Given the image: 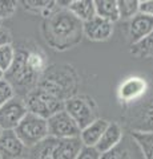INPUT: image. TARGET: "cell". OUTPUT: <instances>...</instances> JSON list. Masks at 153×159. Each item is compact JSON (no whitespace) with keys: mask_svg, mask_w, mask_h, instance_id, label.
Instances as JSON below:
<instances>
[{"mask_svg":"<svg viewBox=\"0 0 153 159\" xmlns=\"http://www.w3.org/2000/svg\"><path fill=\"white\" fill-rule=\"evenodd\" d=\"M122 137H124V134H122L121 126L116 122H109L108 123V127L105 129V131L103 133L100 141L97 142V145L95 147L103 155V154L112 150L115 146H117L122 139Z\"/></svg>","mask_w":153,"mask_h":159,"instance_id":"cell-14","label":"cell"},{"mask_svg":"<svg viewBox=\"0 0 153 159\" xmlns=\"http://www.w3.org/2000/svg\"><path fill=\"white\" fill-rule=\"evenodd\" d=\"M81 147L83 143L79 137L67 139L48 137L29 148V152L33 159H76Z\"/></svg>","mask_w":153,"mask_h":159,"instance_id":"cell-2","label":"cell"},{"mask_svg":"<svg viewBox=\"0 0 153 159\" xmlns=\"http://www.w3.org/2000/svg\"><path fill=\"white\" fill-rule=\"evenodd\" d=\"M23 99L28 113H32L44 119L51 118L56 113L64 110V101L39 86L31 89Z\"/></svg>","mask_w":153,"mask_h":159,"instance_id":"cell-4","label":"cell"},{"mask_svg":"<svg viewBox=\"0 0 153 159\" xmlns=\"http://www.w3.org/2000/svg\"><path fill=\"white\" fill-rule=\"evenodd\" d=\"M29 148L22 143L13 130H2L0 159H28Z\"/></svg>","mask_w":153,"mask_h":159,"instance_id":"cell-10","label":"cell"},{"mask_svg":"<svg viewBox=\"0 0 153 159\" xmlns=\"http://www.w3.org/2000/svg\"><path fill=\"white\" fill-rule=\"evenodd\" d=\"M48 125V135L59 139L67 138H77L80 135V129L76 122L69 117L65 110L56 113L55 116L47 119Z\"/></svg>","mask_w":153,"mask_h":159,"instance_id":"cell-8","label":"cell"},{"mask_svg":"<svg viewBox=\"0 0 153 159\" xmlns=\"http://www.w3.org/2000/svg\"><path fill=\"white\" fill-rule=\"evenodd\" d=\"M17 9V3L13 0H0V21L12 17Z\"/></svg>","mask_w":153,"mask_h":159,"instance_id":"cell-24","label":"cell"},{"mask_svg":"<svg viewBox=\"0 0 153 159\" xmlns=\"http://www.w3.org/2000/svg\"><path fill=\"white\" fill-rule=\"evenodd\" d=\"M117 8L120 19H133L139 13V2L137 0H118Z\"/></svg>","mask_w":153,"mask_h":159,"instance_id":"cell-22","label":"cell"},{"mask_svg":"<svg viewBox=\"0 0 153 159\" xmlns=\"http://www.w3.org/2000/svg\"><path fill=\"white\" fill-rule=\"evenodd\" d=\"M83 33L92 41H105L113 34V24L98 16L83 23Z\"/></svg>","mask_w":153,"mask_h":159,"instance_id":"cell-13","label":"cell"},{"mask_svg":"<svg viewBox=\"0 0 153 159\" xmlns=\"http://www.w3.org/2000/svg\"><path fill=\"white\" fill-rule=\"evenodd\" d=\"M76 159H101V154L96 150V147L83 146L79 151Z\"/></svg>","mask_w":153,"mask_h":159,"instance_id":"cell-27","label":"cell"},{"mask_svg":"<svg viewBox=\"0 0 153 159\" xmlns=\"http://www.w3.org/2000/svg\"><path fill=\"white\" fill-rule=\"evenodd\" d=\"M40 76L31 70V68L27 64V52L26 51H15V58L11 68L8 69V72L4 74V80L13 85L20 86L24 89H28L27 92L31 90L32 85H35Z\"/></svg>","mask_w":153,"mask_h":159,"instance_id":"cell-6","label":"cell"},{"mask_svg":"<svg viewBox=\"0 0 153 159\" xmlns=\"http://www.w3.org/2000/svg\"><path fill=\"white\" fill-rule=\"evenodd\" d=\"M27 64L31 68L33 73L41 74L47 70V58L44 56V53L40 51H28L27 52Z\"/></svg>","mask_w":153,"mask_h":159,"instance_id":"cell-21","label":"cell"},{"mask_svg":"<svg viewBox=\"0 0 153 159\" xmlns=\"http://www.w3.org/2000/svg\"><path fill=\"white\" fill-rule=\"evenodd\" d=\"M64 110L76 122L80 131L97 119L95 103L92 99L83 96L71 97L64 101Z\"/></svg>","mask_w":153,"mask_h":159,"instance_id":"cell-7","label":"cell"},{"mask_svg":"<svg viewBox=\"0 0 153 159\" xmlns=\"http://www.w3.org/2000/svg\"><path fill=\"white\" fill-rule=\"evenodd\" d=\"M15 58V48L8 44V45L0 47V70L4 74L8 72V69L11 68L12 62Z\"/></svg>","mask_w":153,"mask_h":159,"instance_id":"cell-23","label":"cell"},{"mask_svg":"<svg viewBox=\"0 0 153 159\" xmlns=\"http://www.w3.org/2000/svg\"><path fill=\"white\" fill-rule=\"evenodd\" d=\"M137 145L140 146L145 159H153V133L135 131L132 134Z\"/></svg>","mask_w":153,"mask_h":159,"instance_id":"cell-20","label":"cell"},{"mask_svg":"<svg viewBox=\"0 0 153 159\" xmlns=\"http://www.w3.org/2000/svg\"><path fill=\"white\" fill-rule=\"evenodd\" d=\"M27 113L28 110L24 103V99L15 96L0 107V129L15 130Z\"/></svg>","mask_w":153,"mask_h":159,"instance_id":"cell-9","label":"cell"},{"mask_svg":"<svg viewBox=\"0 0 153 159\" xmlns=\"http://www.w3.org/2000/svg\"><path fill=\"white\" fill-rule=\"evenodd\" d=\"M13 131L27 148L35 147L49 137L47 119L37 117L32 113H27Z\"/></svg>","mask_w":153,"mask_h":159,"instance_id":"cell-5","label":"cell"},{"mask_svg":"<svg viewBox=\"0 0 153 159\" xmlns=\"http://www.w3.org/2000/svg\"><path fill=\"white\" fill-rule=\"evenodd\" d=\"M131 53L137 58H152L153 57V32L140 41L132 44Z\"/></svg>","mask_w":153,"mask_h":159,"instance_id":"cell-19","label":"cell"},{"mask_svg":"<svg viewBox=\"0 0 153 159\" xmlns=\"http://www.w3.org/2000/svg\"><path fill=\"white\" fill-rule=\"evenodd\" d=\"M15 97V90L7 80H0V107Z\"/></svg>","mask_w":153,"mask_h":159,"instance_id":"cell-25","label":"cell"},{"mask_svg":"<svg viewBox=\"0 0 153 159\" xmlns=\"http://www.w3.org/2000/svg\"><path fill=\"white\" fill-rule=\"evenodd\" d=\"M39 88L53 94L61 101H67L73 97L76 89V77L69 66H53L47 68L45 76L41 78Z\"/></svg>","mask_w":153,"mask_h":159,"instance_id":"cell-3","label":"cell"},{"mask_svg":"<svg viewBox=\"0 0 153 159\" xmlns=\"http://www.w3.org/2000/svg\"><path fill=\"white\" fill-rule=\"evenodd\" d=\"M0 27H2V21H0Z\"/></svg>","mask_w":153,"mask_h":159,"instance_id":"cell-31","label":"cell"},{"mask_svg":"<svg viewBox=\"0 0 153 159\" xmlns=\"http://www.w3.org/2000/svg\"><path fill=\"white\" fill-rule=\"evenodd\" d=\"M108 123L109 122H108L107 119L97 118L95 122H92L91 125H88L85 129H83L80 131V135H79L83 146L95 147L97 145V142L100 141L103 133H104L105 129L108 127Z\"/></svg>","mask_w":153,"mask_h":159,"instance_id":"cell-16","label":"cell"},{"mask_svg":"<svg viewBox=\"0 0 153 159\" xmlns=\"http://www.w3.org/2000/svg\"><path fill=\"white\" fill-rule=\"evenodd\" d=\"M95 11L96 16L108 20L112 24L120 19L116 0H95Z\"/></svg>","mask_w":153,"mask_h":159,"instance_id":"cell-18","label":"cell"},{"mask_svg":"<svg viewBox=\"0 0 153 159\" xmlns=\"http://www.w3.org/2000/svg\"><path fill=\"white\" fill-rule=\"evenodd\" d=\"M101 159H145L140 146L132 135H124L117 146L103 154Z\"/></svg>","mask_w":153,"mask_h":159,"instance_id":"cell-11","label":"cell"},{"mask_svg":"<svg viewBox=\"0 0 153 159\" xmlns=\"http://www.w3.org/2000/svg\"><path fill=\"white\" fill-rule=\"evenodd\" d=\"M153 32V17L146 15L137 13L135 17L131 19L129 23V37L132 44L140 41L141 39L146 37Z\"/></svg>","mask_w":153,"mask_h":159,"instance_id":"cell-15","label":"cell"},{"mask_svg":"<svg viewBox=\"0 0 153 159\" xmlns=\"http://www.w3.org/2000/svg\"><path fill=\"white\" fill-rule=\"evenodd\" d=\"M139 13L153 17V0H142V2H139Z\"/></svg>","mask_w":153,"mask_h":159,"instance_id":"cell-28","label":"cell"},{"mask_svg":"<svg viewBox=\"0 0 153 159\" xmlns=\"http://www.w3.org/2000/svg\"><path fill=\"white\" fill-rule=\"evenodd\" d=\"M4 78V73L2 72V70H0V80H3Z\"/></svg>","mask_w":153,"mask_h":159,"instance_id":"cell-30","label":"cell"},{"mask_svg":"<svg viewBox=\"0 0 153 159\" xmlns=\"http://www.w3.org/2000/svg\"><path fill=\"white\" fill-rule=\"evenodd\" d=\"M44 32L49 45L59 51H64L75 47L81 40L83 23L68 9H59L47 17Z\"/></svg>","mask_w":153,"mask_h":159,"instance_id":"cell-1","label":"cell"},{"mask_svg":"<svg viewBox=\"0 0 153 159\" xmlns=\"http://www.w3.org/2000/svg\"><path fill=\"white\" fill-rule=\"evenodd\" d=\"M8 44H11V33L8 29L0 27V47L8 45Z\"/></svg>","mask_w":153,"mask_h":159,"instance_id":"cell-29","label":"cell"},{"mask_svg":"<svg viewBox=\"0 0 153 159\" xmlns=\"http://www.w3.org/2000/svg\"><path fill=\"white\" fill-rule=\"evenodd\" d=\"M148 90V84L141 77H129L120 85L117 90L118 99L124 103H132L140 99Z\"/></svg>","mask_w":153,"mask_h":159,"instance_id":"cell-12","label":"cell"},{"mask_svg":"<svg viewBox=\"0 0 153 159\" xmlns=\"http://www.w3.org/2000/svg\"><path fill=\"white\" fill-rule=\"evenodd\" d=\"M141 121H142V126H141V130H139V131L153 133V103L144 110Z\"/></svg>","mask_w":153,"mask_h":159,"instance_id":"cell-26","label":"cell"},{"mask_svg":"<svg viewBox=\"0 0 153 159\" xmlns=\"http://www.w3.org/2000/svg\"><path fill=\"white\" fill-rule=\"evenodd\" d=\"M0 134H2V129H0Z\"/></svg>","mask_w":153,"mask_h":159,"instance_id":"cell-32","label":"cell"},{"mask_svg":"<svg viewBox=\"0 0 153 159\" xmlns=\"http://www.w3.org/2000/svg\"><path fill=\"white\" fill-rule=\"evenodd\" d=\"M67 9L81 23L96 16L95 2L93 0H75V2L69 3Z\"/></svg>","mask_w":153,"mask_h":159,"instance_id":"cell-17","label":"cell"}]
</instances>
